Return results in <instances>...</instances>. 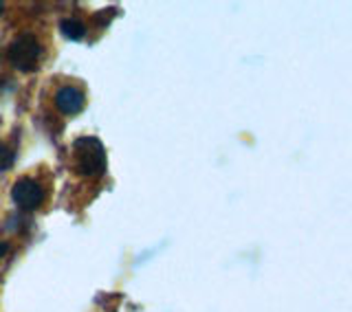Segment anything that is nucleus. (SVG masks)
Here are the masks:
<instances>
[{"label":"nucleus","mask_w":352,"mask_h":312,"mask_svg":"<svg viewBox=\"0 0 352 312\" xmlns=\"http://www.w3.org/2000/svg\"><path fill=\"white\" fill-rule=\"evenodd\" d=\"M73 163L77 174L99 178L106 172V152L95 137H82L73 143Z\"/></svg>","instance_id":"1"},{"label":"nucleus","mask_w":352,"mask_h":312,"mask_svg":"<svg viewBox=\"0 0 352 312\" xmlns=\"http://www.w3.org/2000/svg\"><path fill=\"white\" fill-rule=\"evenodd\" d=\"M9 62L18 71H36L40 62V42L33 33H22L9 47Z\"/></svg>","instance_id":"2"},{"label":"nucleus","mask_w":352,"mask_h":312,"mask_svg":"<svg viewBox=\"0 0 352 312\" xmlns=\"http://www.w3.org/2000/svg\"><path fill=\"white\" fill-rule=\"evenodd\" d=\"M11 196H14V203L25 211H33L44 203V189L33 178H20Z\"/></svg>","instance_id":"3"},{"label":"nucleus","mask_w":352,"mask_h":312,"mask_svg":"<svg viewBox=\"0 0 352 312\" xmlns=\"http://www.w3.org/2000/svg\"><path fill=\"white\" fill-rule=\"evenodd\" d=\"M84 104H86L84 93L73 86H64L55 95V106H58L62 115H77L84 108Z\"/></svg>","instance_id":"4"},{"label":"nucleus","mask_w":352,"mask_h":312,"mask_svg":"<svg viewBox=\"0 0 352 312\" xmlns=\"http://www.w3.org/2000/svg\"><path fill=\"white\" fill-rule=\"evenodd\" d=\"M62 33L69 40H82L84 38V33H86V27H84V22L80 20H75V18H66L62 20V25H60Z\"/></svg>","instance_id":"5"},{"label":"nucleus","mask_w":352,"mask_h":312,"mask_svg":"<svg viewBox=\"0 0 352 312\" xmlns=\"http://www.w3.org/2000/svg\"><path fill=\"white\" fill-rule=\"evenodd\" d=\"M14 165V152L0 143V170H9Z\"/></svg>","instance_id":"6"},{"label":"nucleus","mask_w":352,"mask_h":312,"mask_svg":"<svg viewBox=\"0 0 352 312\" xmlns=\"http://www.w3.org/2000/svg\"><path fill=\"white\" fill-rule=\"evenodd\" d=\"M7 251H9V247H7V244H3V242H0V258H5V255H7Z\"/></svg>","instance_id":"7"},{"label":"nucleus","mask_w":352,"mask_h":312,"mask_svg":"<svg viewBox=\"0 0 352 312\" xmlns=\"http://www.w3.org/2000/svg\"><path fill=\"white\" fill-rule=\"evenodd\" d=\"M3 11H5V5H3V3H0V16H3Z\"/></svg>","instance_id":"8"}]
</instances>
